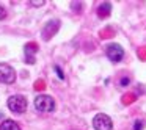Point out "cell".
Instances as JSON below:
<instances>
[{
    "label": "cell",
    "mask_w": 146,
    "mask_h": 130,
    "mask_svg": "<svg viewBox=\"0 0 146 130\" xmlns=\"http://www.w3.org/2000/svg\"><path fill=\"white\" fill-rule=\"evenodd\" d=\"M35 108L41 113H49V111H54L55 110V100L50 97V96H36L35 99Z\"/></svg>",
    "instance_id": "cell-1"
},
{
    "label": "cell",
    "mask_w": 146,
    "mask_h": 130,
    "mask_svg": "<svg viewBox=\"0 0 146 130\" xmlns=\"http://www.w3.org/2000/svg\"><path fill=\"white\" fill-rule=\"evenodd\" d=\"M8 108H10L13 113H24V111L27 110V100L24 96H11L10 99H8Z\"/></svg>",
    "instance_id": "cell-2"
},
{
    "label": "cell",
    "mask_w": 146,
    "mask_h": 130,
    "mask_svg": "<svg viewBox=\"0 0 146 130\" xmlns=\"http://www.w3.org/2000/svg\"><path fill=\"white\" fill-rule=\"evenodd\" d=\"M105 53H107L108 60L111 61V63H119L121 60H123L124 57V50L123 47H121L119 44H108L107 49H105Z\"/></svg>",
    "instance_id": "cell-3"
},
{
    "label": "cell",
    "mask_w": 146,
    "mask_h": 130,
    "mask_svg": "<svg viewBox=\"0 0 146 130\" xmlns=\"http://www.w3.org/2000/svg\"><path fill=\"white\" fill-rule=\"evenodd\" d=\"M14 80H16V71L10 64L2 63L0 64V82L10 85V83H14Z\"/></svg>",
    "instance_id": "cell-4"
},
{
    "label": "cell",
    "mask_w": 146,
    "mask_h": 130,
    "mask_svg": "<svg viewBox=\"0 0 146 130\" xmlns=\"http://www.w3.org/2000/svg\"><path fill=\"white\" fill-rule=\"evenodd\" d=\"M93 127H94L96 130H111L113 124H111V119L107 114L99 113V114H96L94 119H93Z\"/></svg>",
    "instance_id": "cell-5"
},
{
    "label": "cell",
    "mask_w": 146,
    "mask_h": 130,
    "mask_svg": "<svg viewBox=\"0 0 146 130\" xmlns=\"http://www.w3.org/2000/svg\"><path fill=\"white\" fill-rule=\"evenodd\" d=\"M0 130H21L19 124L16 121H11V119H7L0 124Z\"/></svg>",
    "instance_id": "cell-6"
},
{
    "label": "cell",
    "mask_w": 146,
    "mask_h": 130,
    "mask_svg": "<svg viewBox=\"0 0 146 130\" xmlns=\"http://www.w3.org/2000/svg\"><path fill=\"white\" fill-rule=\"evenodd\" d=\"M110 11H111V3H108V2L101 3V5H99V8H98L99 17H107L108 14H110Z\"/></svg>",
    "instance_id": "cell-7"
},
{
    "label": "cell",
    "mask_w": 146,
    "mask_h": 130,
    "mask_svg": "<svg viewBox=\"0 0 146 130\" xmlns=\"http://www.w3.org/2000/svg\"><path fill=\"white\" fill-rule=\"evenodd\" d=\"M54 69H55V72L58 74V77H60V80H63V79H64V75H63V72L60 71V67H58V66H55Z\"/></svg>",
    "instance_id": "cell-8"
},
{
    "label": "cell",
    "mask_w": 146,
    "mask_h": 130,
    "mask_svg": "<svg viewBox=\"0 0 146 130\" xmlns=\"http://www.w3.org/2000/svg\"><path fill=\"white\" fill-rule=\"evenodd\" d=\"M141 127H143V122L141 121H137L135 125H133V130H141Z\"/></svg>",
    "instance_id": "cell-9"
},
{
    "label": "cell",
    "mask_w": 146,
    "mask_h": 130,
    "mask_svg": "<svg viewBox=\"0 0 146 130\" xmlns=\"http://www.w3.org/2000/svg\"><path fill=\"white\" fill-rule=\"evenodd\" d=\"M5 16H7V11H5L3 7H0V20L5 19Z\"/></svg>",
    "instance_id": "cell-10"
},
{
    "label": "cell",
    "mask_w": 146,
    "mask_h": 130,
    "mask_svg": "<svg viewBox=\"0 0 146 130\" xmlns=\"http://www.w3.org/2000/svg\"><path fill=\"white\" fill-rule=\"evenodd\" d=\"M30 3H33V5H38V7H41V5H44L46 2H44V0H41V2H30Z\"/></svg>",
    "instance_id": "cell-11"
},
{
    "label": "cell",
    "mask_w": 146,
    "mask_h": 130,
    "mask_svg": "<svg viewBox=\"0 0 146 130\" xmlns=\"http://www.w3.org/2000/svg\"><path fill=\"white\" fill-rule=\"evenodd\" d=\"M129 82H130V80L127 79V77H124V79L121 80V85H127V83H129Z\"/></svg>",
    "instance_id": "cell-12"
}]
</instances>
